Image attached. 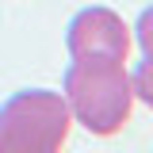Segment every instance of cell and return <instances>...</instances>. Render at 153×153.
Returning <instances> with one entry per match:
<instances>
[{
    "instance_id": "6da1fadb",
    "label": "cell",
    "mask_w": 153,
    "mask_h": 153,
    "mask_svg": "<svg viewBox=\"0 0 153 153\" xmlns=\"http://www.w3.org/2000/svg\"><path fill=\"white\" fill-rule=\"evenodd\" d=\"M65 103L69 115L84 126L88 134L111 138L130 123L134 107V88L126 61L111 57H73V65L65 69Z\"/></svg>"
},
{
    "instance_id": "7a4b0ae2",
    "label": "cell",
    "mask_w": 153,
    "mask_h": 153,
    "mask_svg": "<svg viewBox=\"0 0 153 153\" xmlns=\"http://www.w3.org/2000/svg\"><path fill=\"white\" fill-rule=\"evenodd\" d=\"M73 115L61 92L35 88L0 107V153H54L65 146Z\"/></svg>"
},
{
    "instance_id": "3957f363",
    "label": "cell",
    "mask_w": 153,
    "mask_h": 153,
    "mask_svg": "<svg viewBox=\"0 0 153 153\" xmlns=\"http://www.w3.org/2000/svg\"><path fill=\"white\" fill-rule=\"evenodd\" d=\"M65 46H69L73 57H111V61H126V54H130V27L111 8H84L69 23Z\"/></svg>"
},
{
    "instance_id": "277c9868",
    "label": "cell",
    "mask_w": 153,
    "mask_h": 153,
    "mask_svg": "<svg viewBox=\"0 0 153 153\" xmlns=\"http://www.w3.org/2000/svg\"><path fill=\"white\" fill-rule=\"evenodd\" d=\"M130 88H134V100H142V103L153 107V61H142L130 73Z\"/></svg>"
},
{
    "instance_id": "5b68a950",
    "label": "cell",
    "mask_w": 153,
    "mask_h": 153,
    "mask_svg": "<svg viewBox=\"0 0 153 153\" xmlns=\"http://www.w3.org/2000/svg\"><path fill=\"white\" fill-rule=\"evenodd\" d=\"M134 38H138V50L146 61H153V8H146L138 16V27H134Z\"/></svg>"
}]
</instances>
